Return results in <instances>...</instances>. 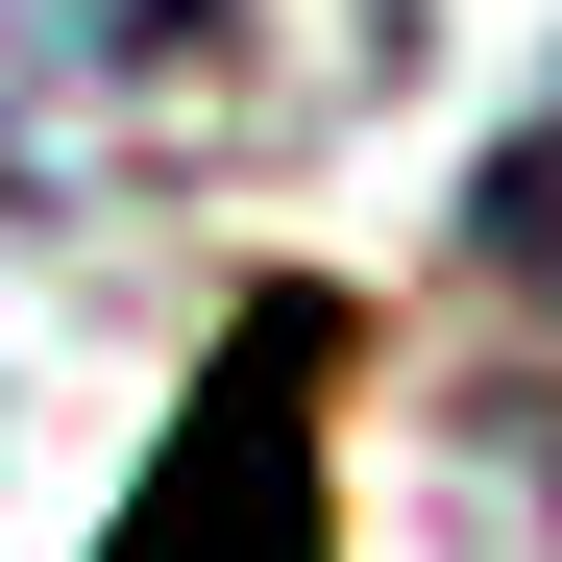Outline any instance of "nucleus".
Returning a JSON list of instances; mask_svg holds the SVG:
<instances>
[{"label": "nucleus", "instance_id": "1", "mask_svg": "<svg viewBox=\"0 0 562 562\" xmlns=\"http://www.w3.org/2000/svg\"><path fill=\"white\" fill-rule=\"evenodd\" d=\"M294 74H318L294 0H0V171L25 196L196 171V147H269Z\"/></svg>", "mask_w": 562, "mask_h": 562}, {"label": "nucleus", "instance_id": "2", "mask_svg": "<svg viewBox=\"0 0 562 562\" xmlns=\"http://www.w3.org/2000/svg\"><path fill=\"white\" fill-rule=\"evenodd\" d=\"M318 416H342V318L318 294H245L196 342V392H171V440H147V490H123L99 562H342Z\"/></svg>", "mask_w": 562, "mask_h": 562}, {"label": "nucleus", "instance_id": "3", "mask_svg": "<svg viewBox=\"0 0 562 562\" xmlns=\"http://www.w3.org/2000/svg\"><path fill=\"white\" fill-rule=\"evenodd\" d=\"M464 269H490V294L562 342V123H538V147H490V196H464Z\"/></svg>", "mask_w": 562, "mask_h": 562}]
</instances>
